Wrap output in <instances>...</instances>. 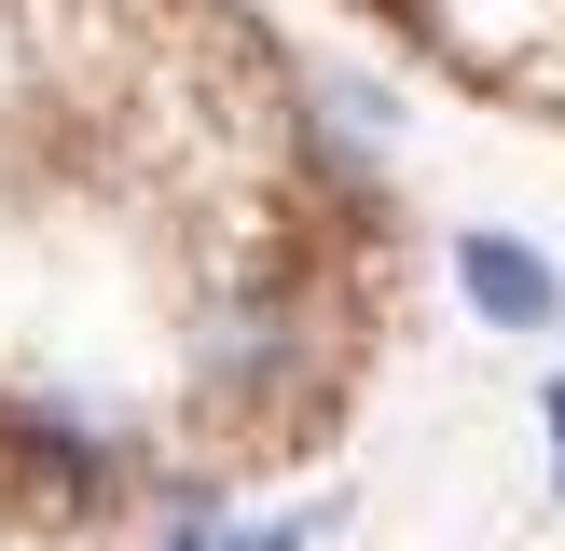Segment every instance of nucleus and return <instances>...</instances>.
Here are the masks:
<instances>
[{
  "label": "nucleus",
  "instance_id": "nucleus-1",
  "mask_svg": "<svg viewBox=\"0 0 565 551\" xmlns=\"http://www.w3.org/2000/svg\"><path fill=\"white\" fill-rule=\"evenodd\" d=\"M456 276H469V303H483V317L552 331V262H524L511 235H456Z\"/></svg>",
  "mask_w": 565,
  "mask_h": 551
},
{
  "label": "nucleus",
  "instance_id": "nucleus-2",
  "mask_svg": "<svg viewBox=\"0 0 565 551\" xmlns=\"http://www.w3.org/2000/svg\"><path fill=\"white\" fill-rule=\"evenodd\" d=\"M166 551H235V538H221V523H180V538H166Z\"/></svg>",
  "mask_w": 565,
  "mask_h": 551
},
{
  "label": "nucleus",
  "instance_id": "nucleus-3",
  "mask_svg": "<svg viewBox=\"0 0 565 551\" xmlns=\"http://www.w3.org/2000/svg\"><path fill=\"white\" fill-rule=\"evenodd\" d=\"M373 14H401V28H428V14H441V0H373Z\"/></svg>",
  "mask_w": 565,
  "mask_h": 551
}]
</instances>
